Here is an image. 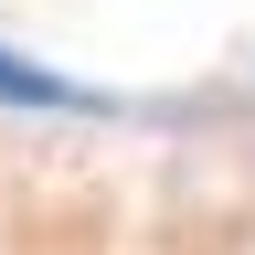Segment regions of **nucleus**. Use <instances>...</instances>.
Here are the masks:
<instances>
[{"label": "nucleus", "mask_w": 255, "mask_h": 255, "mask_svg": "<svg viewBox=\"0 0 255 255\" xmlns=\"http://www.w3.org/2000/svg\"><path fill=\"white\" fill-rule=\"evenodd\" d=\"M0 96H11V107H85L64 75H43V64H21V53H0Z\"/></svg>", "instance_id": "nucleus-1"}]
</instances>
